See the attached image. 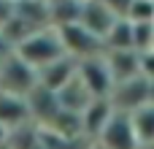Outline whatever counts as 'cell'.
<instances>
[{"mask_svg":"<svg viewBox=\"0 0 154 149\" xmlns=\"http://www.w3.org/2000/svg\"><path fill=\"white\" fill-rule=\"evenodd\" d=\"M8 52H11V43H8V41L3 38V33H0V60H3V57H5Z\"/></svg>","mask_w":154,"mask_h":149,"instance_id":"cell-17","label":"cell"},{"mask_svg":"<svg viewBox=\"0 0 154 149\" xmlns=\"http://www.w3.org/2000/svg\"><path fill=\"white\" fill-rule=\"evenodd\" d=\"M60 33V41H62V49L68 57L73 60H84V57H95V54H103V38H97L92 30H87L81 22H68V24H60L57 27Z\"/></svg>","mask_w":154,"mask_h":149,"instance_id":"cell-3","label":"cell"},{"mask_svg":"<svg viewBox=\"0 0 154 149\" xmlns=\"http://www.w3.org/2000/svg\"><path fill=\"white\" fill-rule=\"evenodd\" d=\"M57 100H60V106L65 109V111H73V114H81L95 98L89 95V90L81 84V79L79 76H73L68 84H62L60 90H57Z\"/></svg>","mask_w":154,"mask_h":149,"instance_id":"cell-11","label":"cell"},{"mask_svg":"<svg viewBox=\"0 0 154 149\" xmlns=\"http://www.w3.org/2000/svg\"><path fill=\"white\" fill-rule=\"evenodd\" d=\"M11 52L19 54V57H22L27 65H32L35 71H41L43 65H49V62H54L57 57L65 54L62 41H60V33H57V27H51V24L38 27V30H32L30 35H24L22 41H16Z\"/></svg>","mask_w":154,"mask_h":149,"instance_id":"cell-1","label":"cell"},{"mask_svg":"<svg viewBox=\"0 0 154 149\" xmlns=\"http://www.w3.org/2000/svg\"><path fill=\"white\" fill-rule=\"evenodd\" d=\"M103 49H133V24H130V19L119 16L114 22V27L103 38Z\"/></svg>","mask_w":154,"mask_h":149,"instance_id":"cell-14","label":"cell"},{"mask_svg":"<svg viewBox=\"0 0 154 149\" xmlns=\"http://www.w3.org/2000/svg\"><path fill=\"white\" fill-rule=\"evenodd\" d=\"M35 87H38V71L32 65H27L19 54L8 52L0 60V92L27 98Z\"/></svg>","mask_w":154,"mask_h":149,"instance_id":"cell-2","label":"cell"},{"mask_svg":"<svg viewBox=\"0 0 154 149\" xmlns=\"http://www.w3.org/2000/svg\"><path fill=\"white\" fill-rule=\"evenodd\" d=\"M76 76L81 79V84L89 90L92 98H108V92L114 87V79H111V71H108L103 54L76 60Z\"/></svg>","mask_w":154,"mask_h":149,"instance_id":"cell-4","label":"cell"},{"mask_svg":"<svg viewBox=\"0 0 154 149\" xmlns=\"http://www.w3.org/2000/svg\"><path fill=\"white\" fill-rule=\"evenodd\" d=\"M149 103H154V81H149Z\"/></svg>","mask_w":154,"mask_h":149,"instance_id":"cell-18","label":"cell"},{"mask_svg":"<svg viewBox=\"0 0 154 149\" xmlns=\"http://www.w3.org/2000/svg\"><path fill=\"white\" fill-rule=\"evenodd\" d=\"M103 57H106V65H108L114 81L141 76V52H135V49H106Z\"/></svg>","mask_w":154,"mask_h":149,"instance_id":"cell-8","label":"cell"},{"mask_svg":"<svg viewBox=\"0 0 154 149\" xmlns=\"http://www.w3.org/2000/svg\"><path fill=\"white\" fill-rule=\"evenodd\" d=\"M114 114V106L108 98H95L79 117H81V133L87 136H97L103 130V125L108 122V117Z\"/></svg>","mask_w":154,"mask_h":149,"instance_id":"cell-12","label":"cell"},{"mask_svg":"<svg viewBox=\"0 0 154 149\" xmlns=\"http://www.w3.org/2000/svg\"><path fill=\"white\" fill-rule=\"evenodd\" d=\"M73 76H76V60L68 57V54H62V57H57L54 62H49V65H43V68L38 71V84L57 92V90H60L62 84H68Z\"/></svg>","mask_w":154,"mask_h":149,"instance_id":"cell-10","label":"cell"},{"mask_svg":"<svg viewBox=\"0 0 154 149\" xmlns=\"http://www.w3.org/2000/svg\"><path fill=\"white\" fill-rule=\"evenodd\" d=\"M30 106H27V98L22 95H11V92H0V128H5L8 133L11 130H19L30 122Z\"/></svg>","mask_w":154,"mask_h":149,"instance_id":"cell-9","label":"cell"},{"mask_svg":"<svg viewBox=\"0 0 154 149\" xmlns=\"http://www.w3.org/2000/svg\"><path fill=\"white\" fill-rule=\"evenodd\" d=\"M100 147L103 149H138V138H135V128L130 114L125 111H114L108 117V122L103 125V130L97 133Z\"/></svg>","mask_w":154,"mask_h":149,"instance_id":"cell-5","label":"cell"},{"mask_svg":"<svg viewBox=\"0 0 154 149\" xmlns=\"http://www.w3.org/2000/svg\"><path fill=\"white\" fill-rule=\"evenodd\" d=\"M152 49H154V22H152Z\"/></svg>","mask_w":154,"mask_h":149,"instance_id":"cell-19","label":"cell"},{"mask_svg":"<svg viewBox=\"0 0 154 149\" xmlns=\"http://www.w3.org/2000/svg\"><path fill=\"white\" fill-rule=\"evenodd\" d=\"M130 119H133V128H135V138H138V144H141V147L154 144V103H143V106H138V109L130 114Z\"/></svg>","mask_w":154,"mask_h":149,"instance_id":"cell-13","label":"cell"},{"mask_svg":"<svg viewBox=\"0 0 154 149\" xmlns=\"http://www.w3.org/2000/svg\"><path fill=\"white\" fill-rule=\"evenodd\" d=\"M119 16L103 3V0H81V11H79V22L87 27V30H92L97 38H106V33L114 27V22H116Z\"/></svg>","mask_w":154,"mask_h":149,"instance_id":"cell-7","label":"cell"},{"mask_svg":"<svg viewBox=\"0 0 154 149\" xmlns=\"http://www.w3.org/2000/svg\"><path fill=\"white\" fill-rule=\"evenodd\" d=\"M116 16H127V11H130V5H133V0H103Z\"/></svg>","mask_w":154,"mask_h":149,"instance_id":"cell-16","label":"cell"},{"mask_svg":"<svg viewBox=\"0 0 154 149\" xmlns=\"http://www.w3.org/2000/svg\"><path fill=\"white\" fill-rule=\"evenodd\" d=\"M108 100H111L114 111L133 114L138 106L149 103V81H146L143 76L125 79V81H114V87H111V92H108Z\"/></svg>","mask_w":154,"mask_h":149,"instance_id":"cell-6","label":"cell"},{"mask_svg":"<svg viewBox=\"0 0 154 149\" xmlns=\"http://www.w3.org/2000/svg\"><path fill=\"white\" fill-rule=\"evenodd\" d=\"M141 76L146 81H154V49L141 52Z\"/></svg>","mask_w":154,"mask_h":149,"instance_id":"cell-15","label":"cell"}]
</instances>
